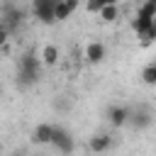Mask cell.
<instances>
[{"label": "cell", "mask_w": 156, "mask_h": 156, "mask_svg": "<svg viewBox=\"0 0 156 156\" xmlns=\"http://www.w3.org/2000/svg\"><path fill=\"white\" fill-rule=\"evenodd\" d=\"M76 10H78V2L76 0H56V22L68 20Z\"/></svg>", "instance_id": "7"}, {"label": "cell", "mask_w": 156, "mask_h": 156, "mask_svg": "<svg viewBox=\"0 0 156 156\" xmlns=\"http://www.w3.org/2000/svg\"><path fill=\"white\" fill-rule=\"evenodd\" d=\"M139 39H141V44H144V46H149V44H154V41H156V24H154V27H151L149 32H144V34H141Z\"/></svg>", "instance_id": "14"}, {"label": "cell", "mask_w": 156, "mask_h": 156, "mask_svg": "<svg viewBox=\"0 0 156 156\" xmlns=\"http://www.w3.org/2000/svg\"><path fill=\"white\" fill-rule=\"evenodd\" d=\"M136 15L139 17H149V20H156V0H149L144 5L136 7Z\"/></svg>", "instance_id": "11"}, {"label": "cell", "mask_w": 156, "mask_h": 156, "mask_svg": "<svg viewBox=\"0 0 156 156\" xmlns=\"http://www.w3.org/2000/svg\"><path fill=\"white\" fill-rule=\"evenodd\" d=\"M41 56H37L34 49L24 51L20 56V63H17V78H20V85H34L39 78H41Z\"/></svg>", "instance_id": "1"}, {"label": "cell", "mask_w": 156, "mask_h": 156, "mask_svg": "<svg viewBox=\"0 0 156 156\" xmlns=\"http://www.w3.org/2000/svg\"><path fill=\"white\" fill-rule=\"evenodd\" d=\"M110 146H112V136H110V134H95V136H90V141H88V149H90L93 154H105Z\"/></svg>", "instance_id": "6"}, {"label": "cell", "mask_w": 156, "mask_h": 156, "mask_svg": "<svg viewBox=\"0 0 156 156\" xmlns=\"http://www.w3.org/2000/svg\"><path fill=\"white\" fill-rule=\"evenodd\" d=\"M117 17H119V5H117V2H112V0H110V2L102 7V12L98 15V20H100V22H115Z\"/></svg>", "instance_id": "10"}, {"label": "cell", "mask_w": 156, "mask_h": 156, "mask_svg": "<svg viewBox=\"0 0 156 156\" xmlns=\"http://www.w3.org/2000/svg\"><path fill=\"white\" fill-rule=\"evenodd\" d=\"M85 58H88L90 63H100V61L105 58V44H102V41H90V44L85 46Z\"/></svg>", "instance_id": "8"}, {"label": "cell", "mask_w": 156, "mask_h": 156, "mask_svg": "<svg viewBox=\"0 0 156 156\" xmlns=\"http://www.w3.org/2000/svg\"><path fill=\"white\" fill-rule=\"evenodd\" d=\"M39 56H41V63H44V66H49V68H51V66H56V63H58V58H61L58 46H54V44H46V46L41 49V54H39Z\"/></svg>", "instance_id": "9"}, {"label": "cell", "mask_w": 156, "mask_h": 156, "mask_svg": "<svg viewBox=\"0 0 156 156\" xmlns=\"http://www.w3.org/2000/svg\"><path fill=\"white\" fill-rule=\"evenodd\" d=\"M12 156H24V154H20V151H15V154H12Z\"/></svg>", "instance_id": "15"}, {"label": "cell", "mask_w": 156, "mask_h": 156, "mask_svg": "<svg viewBox=\"0 0 156 156\" xmlns=\"http://www.w3.org/2000/svg\"><path fill=\"white\" fill-rule=\"evenodd\" d=\"M32 12L41 24H54L56 22V0H37L32 5Z\"/></svg>", "instance_id": "2"}, {"label": "cell", "mask_w": 156, "mask_h": 156, "mask_svg": "<svg viewBox=\"0 0 156 156\" xmlns=\"http://www.w3.org/2000/svg\"><path fill=\"white\" fill-rule=\"evenodd\" d=\"M51 146L58 151V154H63V156H68L73 149H76V141H73V136L63 129V127H56V132H54V141H51Z\"/></svg>", "instance_id": "3"}, {"label": "cell", "mask_w": 156, "mask_h": 156, "mask_svg": "<svg viewBox=\"0 0 156 156\" xmlns=\"http://www.w3.org/2000/svg\"><path fill=\"white\" fill-rule=\"evenodd\" d=\"M54 132H56V127H54V124L41 122V124H37V127H34L32 139H34L37 144H51V141H54Z\"/></svg>", "instance_id": "5"}, {"label": "cell", "mask_w": 156, "mask_h": 156, "mask_svg": "<svg viewBox=\"0 0 156 156\" xmlns=\"http://www.w3.org/2000/svg\"><path fill=\"white\" fill-rule=\"evenodd\" d=\"M107 2H110V0H90L85 7H88V12H95V15H100V12H102V7H105Z\"/></svg>", "instance_id": "13"}, {"label": "cell", "mask_w": 156, "mask_h": 156, "mask_svg": "<svg viewBox=\"0 0 156 156\" xmlns=\"http://www.w3.org/2000/svg\"><path fill=\"white\" fill-rule=\"evenodd\" d=\"M141 80H144L146 85H156V61L149 63V66L141 71Z\"/></svg>", "instance_id": "12"}, {"label": "cell", "mask_w": 156, "mask_h": 156, "mask_svg": "<svg viewBox=\"0 0 156 156\" xmlns=\"http://www.w3.org/2000/svg\"><path fill=\"white\" fill-rule=\"evenodd\" d=\"M129 117H132V112H129L127 107H122V105H112V107L107 110V119H110L112 127H124V124L129 122Z\"/></svg>", "instance_id": "4"}]
</instances>
